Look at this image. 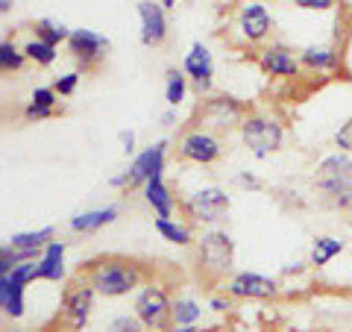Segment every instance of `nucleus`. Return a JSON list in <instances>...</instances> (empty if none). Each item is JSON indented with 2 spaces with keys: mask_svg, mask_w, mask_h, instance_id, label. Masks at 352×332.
Masks as SVG:
<instances>
[{
  "mask_svg": "<svg viewBox=\"0 0 352 332\" xmlns=\"http://www.w3.org/2000/svg\"><path fill=\"white\" fill-rule=\"evenodd\" d=\"M267 30H270V15L261 3H250L241 9V32H244L250 41H261L267 36Z\"/></svg>",
  "mask_w": 352,
  "mask_h": 332,
  "instance_id": "nucleus-15",
  "label": "nucleus"
},
{
  "mask_svg": "<svg viewBox=\"0 0 352 332\" xmlns=\"http://www.w3.org/2000/svg\"><path fill=\"white\" fill-rule=\"evenodd\" d=\"M188 212L197 220H206V224H214L229 212V197L220 188H200L197 194H191L188 200Z\"/></svg>",
  "mask_w": 352,
  "mask_h": 332,
  "instance_id": "nucleus-8",
  "label": "nucleus"
},
{
  "mask_svg": "<svg viewBox=\"0 0 352 332\" xmlns=\"http://www.w3.org/2000/svg\"><path fill=\"white\" fill-rule=\"evenodd\" d=\"M0 303L9 318L24 315V285L15 282L12 276H0Z\"/></svg>",
  "mask_w": 352,
  "mask_h": 332,
  "instance_id": "nucleus-17",
  "label": "nucleus"
},
{
  "mask_svg": "<svg viewBox=\"0 0 352 332\" xmlns=\"http://www.w3.org/2000/svg\"><path fill=\"white\" fill-rule=\"evenodd\" d=\"M9 332H21V329H9Z\"/></svg>",
  "mask_w": 352,
  "mask_h": 332,
  "instance_id": "nucleus-38",
  "label": "nucleus"
},
{
  "mask_svg": "<svg viewBox=\"0 0 352 332\" xmlns=\"http://www.w3.org/2000/svg\"><path fill=\"white\" fill-rule=\"evenodd\" d=\"M229 294L247 297V300H267V297H276V282L258 273H238L229 282Z\"/></svg>",
  "mask_w": 352,
  "mask_h": 332,
  "instance_id": "nucleus-11",
  "label": "nucleus"
},
{
  "mask_svg": "<svg viewBox=\"0 0 352 332\" xmlns=\"http://www.w3.org/2000/svg\"><path fill=\"white\" fill-rule=\"evenodd\" d=\"M32 103L44 106V109H53V103H56V92H53V88H36V92H32Z\"/></svg>",
  "mask_w": 352,
  "mask_h": 332,
  "instance_id": "nucleus-31",
  "label": "nucleus"
},
{
  "mask_svg": "<svg viewBox=\"0 0 352 332\" xmlns=\"http://www.w3.org/2000/svg\"><path fill=\"white\" fill-rule=\"evenodd\" d=\"M302 62L314 71H332L338 68V53L332 48H308L302 53Z\"/></svg>",
  "mask_w": 352,
  "mask_h": 332,
  "instance_id": "nucleus-22",
  "label": "nucleus"
},
{
  "mask_svg": "<svg viewBox=\"0 0 352 332\" xmlns=\"http://www.w3.org/2000/svg\"><path fill=\"white\" fill-rule=\"evenodd\" d=\"M24 59H27V56H24V53H18L15 44H9V41L0 44V65H3L6 71H9V68L18 71L21 65H24Z\"/></svg>",
  "mask_w": 352,
  "mask_h": 332,
  "instance_id": "nucleus-29",
  "label": "nucleus"
},
{
  "mask_svg": "<svg viewBox=\"0 0 352 332\" xmlns=\"http://www.w3.org/2000/svg\"><path fill=\"white\" fill-rule=\"evenodd\" d=\"M50 238H53V227H44L38 232H15V236L9 238V247L24 250V253H38L50 245Z\"/></svg>",
  "mask_w": 352,
  "mask_h": 332,
  "instance_id": "nucleus-19",
  "label": "nucleus"
},
{
  "mask_svg": "<svg viewBox=\"0 0 352 332\" xmlns=\"http://www.w3.org/2000/svg\"><path fill=\"white\" fill-rule=\"evenodd\" d=\"M261 68L270 71L273 76H296V59L288 50L282 48H270L261 53Z\"/></svg>",
  "mask_w": 352,
  "mask_h": 332,
  "instance_id": "nucleus-18",
  "label": "nucleus"
},
{
  "mask_svg": "<svg viewBox=\"0 0 352 332\" xmlns=\"http://www.w3.org/2000/svg\"><path fill=\"white\" fill-rule=\"evenodd\" d=\"M335 145L340 147V153H352V121L338 129V136H335Z\"/></svg>",
  "mask_w": 352,
  "mask_h": 332,
  "instance_id": "nucleus-33",
  "label": "nucleus"
},
{
  "mask_svg": "<svg viewBox=\"0 0 352 332\" xmlns=\"http://www.w3.org/2000/svg\"><path fill=\"white\" fill-rule=\"evenodd\" d=\"M349 209H352V203H349Z\"/></svg>",
  "mask_w": 352,
  "mask_h": 332,
  "instance_id": "nucleus-39",
  "label": "nucleus"
},
{
  "mask_svg": "<svg viewBox=\"0 0 352 332\" xmlns=\"http://www.w3.org/2000/svg\"><path fill=\"white\" fill-rule=\"evenodd\" d=\"M138 280L141 273L132 262H103L91 273V289L103 297H120L135 289Z\"/></svg>",
  "mask_w": 352,
  "mask_h": 332,
  "instance_id": "nucleus-2",
  "label": "nucleus"
},
{
  "mask_svg": "<svg viewBox=\"0 0 352 332\" xmlns=\"http://www.w3.org/2000/svg\"><path fill=\"white\" fill-rule=\"evenodd\" d=\"M53 109H44V106H36V103H30L27 106V118H50Z\"/></svg>",
  "mask_w": 352,
  "mask_h": 332,
  "instance_id": "nucleus-35",
  "label": "nucleus"
},
{
  "mask_svg": "<svg viewBox=\"0 0 352 332\" xmlns=\"http://www.w3.org/2000/svg\"><path fill=\"white\" fill-rule=\"evenodd\" d=\"M120 138H124V145H126V153H132V132H124Z\"/></svg>",
  "mask_w": 352,
  "mask_h": 332,
  "instance_id": "nucleus-37",
  "label": "nucleus"
},
{
  "mask_svg": "<svg viewBox=\"0 0 352 332\" xmlns=\"http://www.w3.org/2000/svg\"><path fill=\"white\" fill-rule=\"evenodd\" d=\"M200 303H194V300H176L173 303V320H176V326H194L197 320H200Z\"/></svg>",
  "mask_w": 352,
  "mask_h": 332,
  "instance_id": "nucleus-23",
  "label": "nucleus"
},
{
  "mask_svg": "<svg viewBox=\"0 0 352 332\" xmlns=\"http://www.w3.org/2000/svg\"><path fill=\"white\" fill-rule=\"evenodd\" d=\"M138 15H141V41L147 44H162L164 36H168V24H164L162 6L159 3H138Z\"/></svg>",
  "mask_w": 352,
  "mask_h": 332,
  "instance_id": "nucleus-14",
  "label": "nucleus"
},
{
  "mask_svg": "<svg viewBox=\"0 0 352 332\" xmlns=\"http://www.w3.org/2000/svg\"><path fill=\"white\" fill-rule=\"evenodd\" d=\"M241 132H244V141H247V147L252 150V156H258V159L270 156V153L279 150V145H282V127L273 118L250 115V118H244Z\"/></svg>",
  "mask_w": 352,
  "mask_h": 332,
  "instance_id": "nucleus-4",
  "label": "nucleus"
},
{
  "mask_svg": "<svg viewBox=\"0 0 352 332\" xmlns=\"http://www.w3.org/2000/svg\"><path fill=\"white\" fill-rule=\"evenodd\" d=\"M65 245L62 241H50L47 247L41 250V259H38V280H50V282H59L65 276Z\"/></svg>",
  "mask_w": 352,
  "mask_h": 332,
  "instance_id": "nucleus-16",
  "label": "nucleus"
},
{
  "mask_svg": "<svg viewBox=\"0 0 352 332\" xmlns=\"http://www.w3.org/2000/svg\"><path fill=\"white\" fill-rule=\"evenodd\" d=\"M91 303H94V289L91 285H74L65 297L62 306V320L68 324L71 332H82L88 324V315H91Z\"/></svg>",
  "mask_w": 352,
  "mask_h": 332,
  "instance_id": "nucleus-7",
  "label": "nucleus"
},
{
  "mask_svg": "<svg viewBox=\"0 0 352 332\" xmlns=\"http://www.w3.org/2000/svg\"><path fill=\"white\" fill-rule=\"evenodd\" d=\"M156 229L168 241H173V245H191V232L185 227H179V224H173L170 218H156Z\"/></svg>",
  "mask_w": 352,
  "mask_h": 332,
  "instance_id": "nucleus-24",
  "label": "nucleus"
},
{
  "mask_svg": "<svg viewBox=\"0 0 352 332\" xmlns=\"http://www.w3.org/2000/svg\"><path fill=\"white\" fill-rule=\"evenodd\" d=\"M38 27H41V32H38V41H44V44H50V48H56V41H62V39H71V32L65 30V27H59V24H53V21H38Z\"/></svg>",
  "mask_w": 352,
  "mask_h": 332,
  "instance_id": "nucleus-27",
  "label": "nucleus"
},
{
  "mask_svg": "<svg viewBox=\"0 0 352 332\" xmlns=\"http://www.w3.org/2000/svg\"><path fill=\"white\" fill-rule=\"evenodd\" d=\"M296 6H302V9H329L335 3L332 0H296Z\"/></svg>",
  "mask_w": 352,
  "mask_h": 332,
  "instance_id": "nucleus-34",
  "label": "nucleus"
},
{
  "mask_svg": "<svg viewBox=\"0 0 352 332\" xmlns=\"http://www.w3.org/2000/svg\"><path fill=\"white\" fill-rule=\"evenodd\" d=\"M232 259H235V245L223 229H214L200 238V268L208 276L229 273L232 271Z\"/></svg>",
  "mask_w": 352,
  "mask_h": 332,
  "instance_id": "nucleus-3",
  "label": "nucleus"
},
{
  "mask_svg": "<svg viewBox=\"0 0 352 332\" xmlns=\"http://www.w3.org/2000/svg\"><path fill=\"white\" fill-rule=\"evenodd\" d=\"M314 183L320 191L329 197H335L338 206H349L352 203V159L346 153H332L317 165Z\"/></svg>",
  "mask_w": 352,
  "mask_h": 332,
  "instance_id": "nucleus-1",
  "label": "nucleus"
},
{
  "mask_svg": "<svg viewBox=\"0 0 352 332\" xmlns=\"http://www.w3.org/2000/svg\"><path fill=\"white\" fill-rule=\"evenodd\" d=\"M68 44H71L74 56H76V59H82V65H85V62L100 59L103 53L109 50V39L97 36V32H91V30H74V32H71V39H68Z\"/></svg>",
  "mask_w": 352,
  "mask_h": 332,
  "instance_id": "nucleus-13",
  "label": "nucleus"
},
{
  "mask_svg": "<svg viewBox=\"0 0 352 332\" xmlns=\"http://www.w3.org/2000/svg\"><path fill=\"white\" fill-rule=\"evenodd\" d=\"M179 153L185 159L197 162V165H208V162H214L220 156V145H217V138L208 136V132L194 129L179 141Z\"/></svg>",
  "mask_w": 352,
  "mask_h": 332,
  "instance_id": "nucleus-10",
  "label": "nucleus"
},
{
  "mask_svg": "<svg viewBox=\"0 0 352 332\" xmlns=\"http://www.w3.org/2000/svg\"><path fill=\"white\" fill-rule=\"evenodd\" d=\"M182 101H185V76H182V71L170 68L168 71V103L179 106Z\"/></svg>",
  "mask_w": 352,
  "mask_h": 332,
  "instance_id": "nucleus-28",
  "label": "nucleus"
},
{
  "mask_svg": "<svg viewBox=\"0 0 352 332\" xmlns=\"http://www.w3.org/2000/svg\"><path fill=\"white\" fill-rule=\"evenodd\" d=\"M164 153H168V145L159 141V145L147 147L141 156H135V162L129 165V171L124 176H115L112 185H138V183H150L153 176H159L164 168Z\"/></svg>",
  "mask_w": 352,
  "mask_h": 332,
  "instance_id": "nucleus-6",
  "label": "nucleus"
},
{
  "mask_svg": "<svg viewBox=\"0 0 352 332\" xmlns=\"http://www.w3.org/2000/svg\"><path fill=\"white\" fill-rule=\"evenodd\" d=\"M115 218H118V209H115V206L94 209V212L76 215V218L71 220V229H76V232H94V229H100V227H106V224H112Z\"/></svg>",
  "mask_w": 352,
  "mask_h": 332,
  "instance_id": "nucleus-20",
  "label": "nucleus"
},
{
  "mask_svg": "<svg viewBox=\"0 0 352 332\" xmlns=\"http://www.w3.org/2000/svg\"><path fill=\"white\" fill-rule=\"evenodd\" d=\"M135 312H138V320L144 324V329L164 332L173 320V303L168 300V294L162 289H144L135 300Z\"/></svg>",
  "mask_w": 352,
  "mask_h": 332,
  "instance_id": "nucleus-5",
  "label": "nucleus"
},
{
  "mask_svg": "<svg viewBox=\"0 0 352 332\" xmlns=\"http://www.w3.org/2000/svg\"><path fill=\"white\" fill-rule=\"evenodd\" d=\"M212 309H214V312H226V309H229V300H226V297H214V300H212Z\"/></svg>",
  "mask_w": 352,
  "mask_h": 332,
  "instance_id": "nucleus-36",
  "label": "nucleus"
},
{
  "mask_svg": "<svg viewBox=\"0 0 352 332\" xmlns=\"http://www.w3.org/2000/svg\"><path fill=\"white\" fill-rule=\"evenodd\" d=\"M238 121H241V106L235 101H229V97L206 101V106L200 109V127H208V129H229Z\"/></svg>",
  "mask_w": 352,
  "mask_h": 332,
  "instance_id": "nucleus-9",
  "label": "nucleus"
},
{
  "mask_svg": "<svg viewBox=\"0 0 352 332\" xmlns=\"http://www.w3.org/2000/svg\"><path fill=\"white\" fill-rule=\"evenodd\" d=\"M147 203L156 209L159 218H170V212H173V197L168 191V185L162 183V174L153 176V180L147 183Z\"/></svg>",
  "mask_w": 352,
  "mask_h": 332,
  "instance_id": "nucleus-21",
  "label": "nucleus"
},
{
  "mask_svg": "<svg viewBox=\"0 0 352 332\" xmlns=\"http://www.w3.org/2000/svg\"><path fill=\"white\" fill-rule=\"evenodd\" d=\"M340 250H344V245H340V241H335V238H317L314 247H311V262H314V264H326L332 256H338Z\"/></svg>",
  "mask_w": 352,
  "mask_h": 332,
  "instance_id": "nucleus-25",
  "label": "nucleus"
},
{
  "mask_svg": "<svg viewBox=\"0 0 352 332\" xmlns=\"http://www.w3.org/2000/svg\"><path fill=\"white\" fill-rule=\"evenodd\" d=\"M76 83H80V74H65L62 80H56V85H53V92L56 94H74V88H76Z\"/></svg>",
  "mask_w": 352,
  "mask_h": 332,
  "instance_id": "nucleus-32",
  "label": "nucleus"
},
{
  "mask_svg": "<svg viewBox=\"0 0 352 332\" xmlns=\"http://www.w3.org/2000/svg\"><path fill=\"white\" fill-rule=\"evenodd\" d=\"M24 56L38 65H50L56 59V48H50V44H44V41H30L24 48Z\"/></svg>",
  "mask_w": 352,
  "mask_h": 332,
  "instance_id": "nucleus-26",
  "label": "nucleus"
},
{
  "mask_svg": "<svg viewBox=\"0 0 352 332\" xmlns=\"http://www.w3.org/2000/svg\"><path fill=\"white\" fill-rule=\"evenodd\" d=\"M185 71L188 76H194V85L197 92H206L208 83H212V74H214V65H212V53L206 50V44H191L188 56H185Z\"/></svg>",
  "mask_w": 352,
  "mask_h": 332,
  "instance_id": "nucleus-12",
  "label": "nucleus"
},
{
  "mask_svg": "<svg viewBox=\"0 0 352 332\" xmlns=\"http://www.w3.org/2000/svg\"><path fill=\"white\" fill-rule=\"evenodd\" d=\"M112 332H144V324L138 320V315L135 318L124 315V318H118L115 324H112Z\"/></svg>",
  "mask_w": 352,
  "mask_h": 332,
  "instance_id": "nucleus-30",
  "label": "nucleus"
}]
</instances>
